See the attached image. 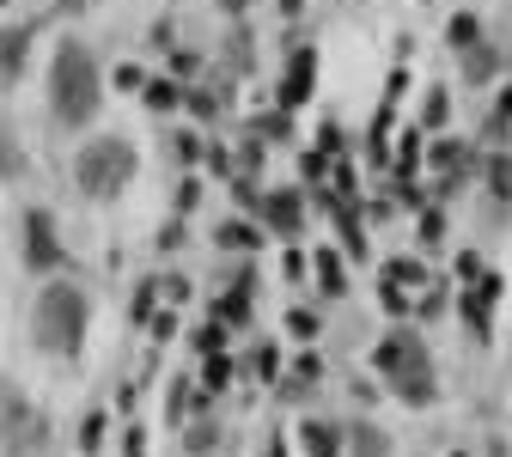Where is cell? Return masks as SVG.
<instances>
[{
    "mask_svg": "<svg viewBox=\"0 0 512 457\" xmlns=\"http://www.w3.org/2000/svg\"><path fill=\"white\" fill-rule=\"evenodd\" d=\"M104 104V74H98V55L80 43V37H61L55 43V61H49V110L55 122L68 128H86Z\"/></svg>",
    "mask_w": 512,
    "mask_h": 457,
    "instance_id": "1",
    "label": "cell"
},
{
    "mask_svg": "<svg viewBox=\"0 0 512 457\" xmlns=\"http://www.w3.org/2000/svg\"><path fill=\"white\" fill-rule=\"evenodd\" d=\"M86 323H92V305L74 281H43V293L31 305V336H37L43 354L74 360L86 348Z\"/></svg>",
    "mask_w": 512,
    "mask_h": 457,
    "instance_id": "2",
    "label": "cell"
},
{
    "mask_svg": "<svg viewBox=\"0 0 512 457\" xmlns=\"http://www.w3.org/2000/svg\"><path fill=\"white\" fill-rule=\"evenodd\" d=\"M372 360H378L384 384H391L403 403H415V409L433 403V360H427V342H421L415 330H391V336L378 342Z\"/></svg>",
    "mask_w": 512,
    "mask_h": 457,
    "instance_id": "3",
    "label": "cell"
},
{
    "mask_svg": "<svg viewBox=\"0 0 512 457\" xmlns=\"http://www.w3.org/2000/svg\"><path fill=\"white\" fill-rule=\"evenodd\" d=\"M135 171H141V159H135V147H128L122 135H98V141H86L80 159H74V183L92 195V202L122 195L128 183H135Z\"/></svg>",
    "mask_w": 512,
    "mask_h": 457,
    "instance_id": "4",
    "label": "cell"
},
{
    "mask_svg": "<svg viewBox=\"0 0 512 457\" xmlns=\"http://www.w3.org/2000/svg\"><path fill=\"white\" fill-rule=\"evenodd\" d=\"M25 263H31L37 275H49V269L68 263V256H61V232L49 226V214H43V208H31V214H25Z\"/></svg>",
    "mask_w": 512,
    "mask_h": 457,
    "instance_id": "5",
    "label": "cell"
},
{
    "mask_svg": "<svg viewBox=\"0 0 512 457\" xmlns=\"http://www.w3.org/2000/svg\"><path fill=\"white\" fill-rule=\"evenodd\" d=\"M31 43H37V25H0V80H19L25 74Z\"/></svg>",
    "mask_w": 512,
    "mask_h": 457,
    "instance_id": "6",
    "label": "cell"
},
{
    "mask_svg": "<svg viewBox=\"0 0 512 457\" xmlns=\"http://www.w3.org/2000/svg\"><path fill=\"white\" fill-rule=\"evenodd\" d=\"M311 80H317V55L299 49V55H293V68H287V86H281V110H299V104L311 98Z\"/></svg>",
    "mask_w": 512,
    "mask_h": 457,
    "instance_id": "7",
    "label": "cell"
},
{
    "mask_svg": "<svg viewBox=\"0 0 512 457\" xmlns=\"http://www.w3.org/2000/svg\"><path fill=\"white\" fill-rule=\"evenodd\" d=\"M0 415H7V421H0V439H7V445L37 439V421H31V409H25V397H13V390H7V397H0Z\"/></svg>",
    "mask_w": 512,
    "mask_h": 457,
    "instance_id": "8",
    "label": "cell"
},
{
    "mask_svg": "<svg viewBox=\"0 0 512 457\" xmlns=\"http://www.w3.org/2000/svg\"><path fill=\"white\" fill-rule=\"evenodd\" d=\"M263 220H269L275 232H293V226H299V195H287V189L269 195V202H263Z\"/></svg>",
    "mask_w": 512,
    "mask_h": 457,
    "instance_id": "9",
    "label": "cell"
},
{
    "mask_svg": "<svg viewBox=\"0 0 512 457\" xmlns=\"http://www.w3.org/2000/svg\"><path fill=\"white\" fill-rule=\"evenodd\" d=\"M342 445H360V451H391V439H384L378 427H366V421H348V427H342Z\"/></svg>",
    "mask_w": 512,
    "mask_h": 457,
    "instance_id": "10",
    "label": "cell"
},
{
    "mask_svg": "<svg viewBox=\"0 0 512 457\" xmlns=\"http://www.w3.org/2000/svg\"><path fill=\"white\" fill-rule=\"evenodd\" d=\"M317 287H324L330 299L348 287V281H342V263H336V250H317Z\"/></svg>",
    "mask_w": 512,
    "mask_h": 457,
    "instance_id": "11",
    "label": "cell"
},
{
    "mask_svg": "<svg viewBox=\"0 0 512 457\" xmlns=\"http://www.w3.org/2000/svg\"><path fill=\"white\" fill-rule=\"evenodd\" d=\"M299 439H305L311 451H342V427H324V421H311Z\"/></svg>",
    "mask_w": 512,
    "mask_h": 457,
    "instance_id": "12",
    "label": "cell"
},
{
    "mask_svg": "<svg viewBox=\"0 0 512 457\" xmlns=\"http://www.w3.org/2000/svg\"><path fill=\"white\" fill-rule=\"evenodd\" d=\"M488 171H494V195H500V202H512V159H494Z\"/></svg>",
    "mask_w": 512,
    "mask_h": 457,
    "instance_id": "13",
    "label": "cell"
},
{
    "mask_svg": "<svg viewBox=\"0 0 512 457\" xmlns=\"http://www.w3.org/2000/svg\"><path fill=\"white\" fill-rule=\"evenodd\" d=\"M220 244H232V250L244 244V250H250V244H256V226H238V220H232V226H220Z\"/></svg>",
    "mask_w": 512,
    "mask_h": 457,
    "instance_id": "14",
    "label": "cell"
},
{
    "mask_svg": "<svg viewBox=\"0 0 512 457\" xmlns=\"http://www.w3.org/2000/svg\"><path fill=\"white\" fill-rule=\"evenodd\" d=\"M244 299H250V287H238V293H226V305H220V317H226V323H238V317H250V305H244Z\"/></svg>",
    "mask_w": 512,
    "mask_h": 457,
    "instance_id": "15",
    "label": "cell"
},
{
    "mask_svg": "<svg viewBox=\"0 0 512 457\" xmlns=\"http://www.w3.org/2000/svg\"><path fill=\"white\" fill-rule=\"evenodd\" d=\"M494 61H500L494 49H476V55H470V68H464V74H470V80H488V74H494Z\"/></svg>",
    "mask_w": 512,
    "mask_h": 457,
    "instance_id": "16",
    "label": "cell"
},
{
    "mask_svg": "<svg viewBox=\"0 0 512 457\" xmlns=\"http://www.w3.org/2000/svg\"><path fill=\"white\" fill-rule=\"evenodd\" d=\"M0 177H19V147H13V135H0Z\"/></svg>",
    "mask_w": 512,
    "mask_h": 457,
    "instance_id": "17",
    "label": "cell"
},
{
    "mask_svg": "<svg viewBox=\"0 0 512 457\" xmlns=\"http://www.w3.org/2000/svg\"><path fill=\"white\" fill-rule=\"evenodd\" d=\"M80 445L92 451V445H104V415H86V427H80Z\"/></svg>",
    "mask_w": 512,
    "mask_h": 457,
    "instance_id": "18",
    "label": "cell"
},
{
    "mask_svg": "<svg viewBox=\"0 0 512 457\" xmlns=\"http://www.w3.org/2000/svg\"><path fill=\"white\" fill-rule=\"evenodd\" d=\"M171 98H177V92H171L165 80H147V104H159V110H171Z\"/></svg>",
    "mask_w": 512,
    "mask_h": 457,
    "instance_id": "19",
    "label": "cell"
},
{
    "mask_svg": "<svg viewBox=\"0 0 512 457\" xmlns=\"http://www.w3.org/2000/svg\"><path fill=\"white\" fill-rule=\"evenodd\" d=\"M287 330H293V336H311L317 317H311V311H287Z\"/></svg>",
    "mask_w": 512,
    "mask_h": 457,
    "instance_id": "20",
    "label": "cell"
},
{
    "mask_svg": "<svg viewBox=\"0 0 512 457\" xmlns=\"http://www.w3.org/2000/svg\"><path fill=\"white\" fill-rule=\"evenodd\" d=\"M256 378H275V348H256Z\"/></svg>",
    "mask_w": 512,
    "mask_h": 457,
    "instance_id": "21",
    "label": "cell"
},
{
    "mask_svg": "<svg viewBox=\"0 0 512 457\" xmlns=\"http://www.w3.org/2000/svg\"><path fill=\"white\" fill-rule=\"evenodd\" d=\"M226 13H244V0H226Z\"/></svg>",
    "mask_w": 512,
    "mask_h": 457,
    "instance_id": "22",
    "label": "cell"
},
{
    "mask_svg": "<svg viewBox=\"0 0 512 457\" xmlns=\"http://www.w3.org/2000/svg\"><path fill=\"white\" fill-rule=\"evenodd\" d=\"M0 7H7V0H0Z\"/></svg>",
    "mask_w": 512,
    "mask_h": 457,
    "instance_id": "23",
    "label": "cell"
}]
</instances>
